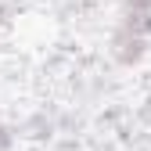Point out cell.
<instances>
[{"label":"cell","mask_w":151,"mask_h":151,"mask_svg":"<svg viewBox=\"0 0 151 151\" xmlns=\"http://www.w3.org/2000/svg\"><path fill=\"white\" fill-rule=\"evenodd\" d=\"M151 43V0H126L119 25L111 32V50L122 65H133L144 58Z\"/></svg>","instance_id":"1"},{"label":"cell","mask_w":151,"mask_h":151,"mask_svg":"<svg viewBox=\"0 0 151 151\" xmlns=\"http://www.w3.org/2000/svg\"><path fill=\"white\" fill-rule=\"evenodd\" d=\"M7 144H11V133H7L4 126H0V151H7Z\"/></svg>","instance_id":"2"},{"label":"cell","mask_w":151,"mask_h":151,"mask_svg":"<svg viewBox=\"0 0 151 151\" xmlns=\"http://www.w3.org/2000/svg\"><path fill=\"white\" fill-rule=\"evenodd\" d=\"M7 14H11V7H7V4H0V29L7 25Z\"/></svg>","instance_id":"3"},{"label":"cell","mask_w":151,"mask_h":151,"mask_svg":"<svg viewBox=\"0 0 151 151\" xmlns=\"http://www.w3.org/2000/svg\"><path fill=\"white\" fill-rule=\"evenodd\" d=\"M147 108H151V97H147Z\"/></svg>","instance_id":"4"}]
</instances>
